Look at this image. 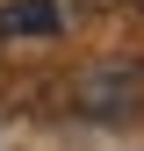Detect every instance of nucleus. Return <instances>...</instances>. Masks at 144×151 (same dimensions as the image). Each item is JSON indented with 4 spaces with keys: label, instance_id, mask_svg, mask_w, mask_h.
Wrapping results in <instances>:
<instances>
[{
    "label": "nucleus",
    "instance_id": "20e7f679",
    "mask_svg": "<svg viewBox=\"0 0 144 151\" xmlns=\"http://www.w3.org/2000/svg\"><path fill=\"white\" fill-rule=\"evenodd\" d=\"M130 7H137V14H144V0H130Z\"/></svg>",
    "mask_w": 144,
    "mask_h": 151
},
{
    "label": "nucleus",
    "instance_id": "7ed1b4c3",
    "mask_svg": "<svg viewBox=\"0 0 144 151\" xmlns=\"http://www.w3.org/2000/svg\"><path fill=\"white\" fill-rule=\"evenodd\" d=\"M72 7H86V14H108V7H130V0H72Z\"/></svg>",
    "mask_w": 144,
    "mask_h": 151
},
{
    "label": "nucleus",
    "instance_id": "f257e3e1",
    "mask_svg": "<svg viewBox=\"0 0 144 151\" xmlns=\"http://www.w3.org/2000/svg\"><path fill=\"white\" fill-rule=\"evenodd\" d=\"M65 108L86 122H137L144 115V58H86L65 79Z\"/></svg>",
    "mask_w": 144,
    "mask_h": 151
},
{
    "label": "nucleus",
    "instance_id": "f03ea898",
    "mask_svg": "<svg viewBox=\"0 0 144 151\" xmlns=\"http://www.w3.org/2000/svg\"><path fill=\"white\" fill-rule=\"evenodd\" d=\"M58 0H7L0 7V36H58Z\"/></svg>",
    "mask_w": 144,
    "mask_h": 151
}]
</instances>
